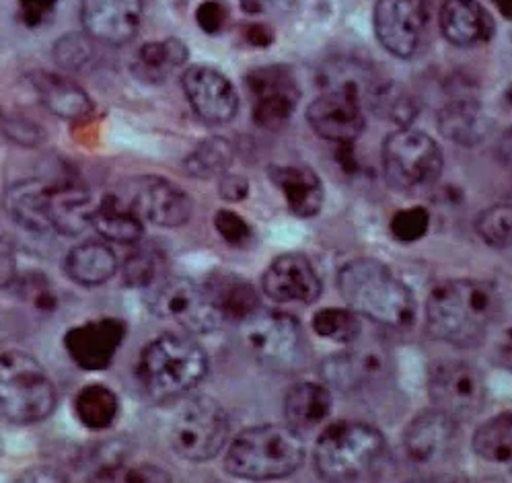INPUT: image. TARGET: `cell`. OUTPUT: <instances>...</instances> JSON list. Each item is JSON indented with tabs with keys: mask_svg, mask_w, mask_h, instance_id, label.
<instances>
[{
	"mask_svg": "<svg viewBox=\"0 0 512 483\" xmlns=\"http://www.w3.org/2000/svg\"><path fill=\"white\" fill-rule=\"evenodd\" d=\"M383 169L393 188L416 190L441 175L443 151L426 132L399 128L385 138Z\"/></svg>",
	"mask_w": 512,
	"mask_h": 483,
	"instance_id": "obj_10",
	"label": "cell"
},
{
	"mask_svg": "<svg viewBox=\"0 0 512 483\" xmlns=\"http://www.w3.org/2000/svg\"><path fill=\"white\" fill-rule=\"evenodd\" d=\"M313 132L329 142L352 144L364 130L360 93L352 89H325L307 107Z\"/></svg>",
	"mask_w": 512,
	"mask_h": 483,
	"instance_id": "obj_16",
	"label": "cell"
},
{
	"mask_svg": "<svg viewBox=\"0 0 512 483\" xmlns=\"http://www.w3.org/2000/svg\"><path fill=\"white\" fill-rule=\"evenodd\" d=\"M498 155H500L504 167H506V169L510 171V175H512V128L502 136L500 146H498Z\"/></svg>",
	"mask_w": 512,
	"mask_h": 483,
	"instance_id": "obj_49",
	"label": "cell"
},
{
	"mask_svg": "<svg viewBox=\"0 0 512 483\" xmlns=\"http://www.w3.org/2000/svg\"><path fill=\"white\" fill-rule=\"evenodd\" d=\"M163 268H165V257L157 247L153 245L136 247L126 257L124 268H122L124 284L130 288L149 290L165 278Z\"/></svg>",
	"mask_w": 512,
	"mask_h": 483,
	"instance_id": "obj_37",
	"label": "cell"
},
{
	"mask_svg": "<svg viewBox=\"0 0 512 483\" xmlns=\"http://www.w3.org/2000/svg\"><path fill=\"white\" fill-rule=\"evenodd\" d=\"M17 278V259L11 243L0 235V290L13 286Z\"/></svg>",
	"mask_w": 512,
	"mask_h": 483,
	"instance_id": "obj_47",
	"label": "cell"
},
{
	"mask_svg": "<svg viewBox=\"0 0 512 483\" xmlns=\"http://www.w3.org/2000/svg\"><path fill=\"white\" fill-rule=\"evenodd\" d=\"M17 5L19 19L27 27H42L52 19L58 0H17Z\"/></svg>",
	"mask_w": 512,
	"mask_h": 483,
	"instance_id": "obj_45",
	"label": "cell"
},
{
	"mask_svg": "<svg viewBox=\"0 0 512 483\" xmlns=\"http://www.w3.org/2000/svg\"><path fill=\"white\" fill-rule=\"evenodd\" d=\"M441 31L453 46L473 48L490 40L494 21L478 0H447L441 9Z\"/></svg>",
	"mask_w": 512,
	"mask_h": 483,
	"instance_id": "obj_22",
	"label": "cell"
},
{
	"mask_svg": "<svg viewBox=\"0 0 512 483\" xmlns=\"http://www.w3.org/2000/svg\"><path fill=\"white\" fill-rule=\"evenodd\" d=\"M270 179L284 194L288 210L299 218L317 216L323 208L325 192L319 175L305 165H274Z\"/></svg>",
	"mask_w": 512,
	"mask_h": 483,
	"instance_id": "obj_23",
	"label": "cell"
},
{
	"mask_svg": "<svg viewBox=\"0 0 512 483\" xmlns=\"http://www.w3.org/2000/svg\"><path fill=\"white\" fill-rule=\"evenodd\" d=\"M506 101L512 105V85L506 89Z\"/></svg>",
	"mask_w": 512,
	"mask_h": 483,
	"instance_id": "obj_51",
	"label": "cell"
},
{
	"mask_svg": "<svg viewBox=\"0 0 512 483\" xmlns=\"http://www.w3.org/2000/svg\"><path fill=\"white\" fill-rule=\"evenodd\" d=\"M48 192L50 183L40 179H23L13 183L5 194V210L9 218L27 233H50Z\"/></svg>",
	"mask_w": 512,
	"mask_h": 483,
	"instance_id": "obj_25",
	"label": "cell"
},
{
	"mask_svg": "<svg viewBox=\"0 0 512 483\" xmlns=\"http://www.w3.org/2000/svg\"><path fill=\"white\" fill-rule=\"evenodd\" d=\"M126 323L116 317H101L70 327L62 346L70 360L89 373L109 368L126 340Z\"/></svg>",
	"mask_w": 512,
	"mask_h": 483,
	"instance_id": "obj_14",
	"label": "cell"
},
{
	"mask_svg": "<svg viewBox=\"0 0 512 483\" xmlns=\"http://www.w3.org/2000/svg\"><path fill=\"white\" fill-rule=\"evenodd\" d=\"M91 225L112 243L136 245L144 235V218L118 196H105L93 210Z\"/></svg>",
	"mask_w": 512,
	"mask_h": 483,
	"instance_id": "obj_32",
	"label": "cell"
},
{
	"mask_svg": "<svg viewBox=\"0 0 512 483\" xmlns=\"http://www.w3.org/2000/svg\"><path fill=\"white\" fill-rule=\"evenodd\" d=\"M500 311V294L486 280L459 278L438 284L426 301V329L438 342L475 348Z\"/></svg>",
	"mask_w": 512,
	"mask_h": 483,
	"instance_id": "obj_1",
	"label": "cell"
},
{
	"mask_svg": "<svg viewBox=\"0 0 512 483\" xmlns=\"http://www.w3.org/2000/svg\"><path fill=\"white\" fill-rule=\"evenodd\" d=\"M428 395L434 410L455 422H467L482 412L486 403V383L478 368L453 360L438 362L430 370Z\"/></svg>",
	"mask_w": 512,
	"mask_h": 483,
	"instance_id": "obj_11",
	"label": "cell"
},
{
	"mask_svg": "<svg viewBox=\"0 0 512 483\" xmlns=\"http://www.w3.org/2000/svg\"><path fill=\"white\" fill-rule=\"evenodd\" d=\"M305 461V444L290 426H251L235 436L225 457V469L251 481L282 479L295 473Z\"/></svg>",
	"mask_w": 512,
	"mask_h": 483,
	"instance_id": "obj_4",
	"label": "cell"
},
{
	"mask_svg": "<svg viewBox=\"0 0 512 483\" xmlns=\"http://www.w3.org/2000/svg\"><path fill=\"white\" fill-rule=\"evenodd\" d=\"M120 200L144 220L167 229L184 227L194 212L190 194L165 177H142L132 181L128 200Z\"/></svg>",
	"mask_w": 512,
	"mask_h": 483,
	"instance_id": "obj_15",
	"label": "cell"
},
{
	"mask_svg": "<svg viewBox=\"0 0 512 483\" xmlns=\"http://www.w3.org/2000/svg\"><path fill=\"white\" fill-rule=\"evenodd\" d=\"M214 229L233 247L247 245L253 235L251 227L247 225V220L241 218L233 210H218L214 216Z\"/></svg>",
	"mask_w": 512,
	"mask_h": 483,
	"instance_id": "obj_43",
	"label": "cell"
},
{
	"mask_svg": "<svg viewBox=\"0 0 512 483\" xmlns=\"http://www.w3.org/2000/svg\"><path fill=\"white\" fill-rule=\"evenodd\" d=\"M475 231L484 243L496 249L512 245V204H496L484 210L475 222Z\"/></svg>",
	"mask_w": 512,
	"mask_h": 483,
	"instance_id": "obj_39",
	"label": "cell"
},
{
	"mask_svg": "<svg viewBox=\"0 0 512 483\" xmlns=\"http://www.w3.org/2000/svg\"><path fill=\"white\" fill-rule=\"evenodd\" d=\"M231 424L225 407L208 395H194L181 403L169 426L175 455L192 463L214 459L225 449Z\"/></svg>",
	"mask_w": 512,
	"mask_h": 483,
	"instance_id": "obj_7",
	"label": "cell"
},
{
	"mask_svg": "<svg viewBox=\"0 0 512 483\" xmlns=\"http://www.w3.org/2000/svg\"><path fill=\"white\" fill-rule=\"evenodd\" d=\"M181 87L196 116L204 122L227 124L237 116L239 95L221 70L204 64L190 66L181 77Z\"/></svg>",
	"mask_w": 512,
	"mask_h": 483,
	"instance_id": "obj_17",
	"label": "cell"
},
{
	"mask_svg": "<svg viewBox=\"0 0 512 483\" xmlns=\"http://www.w3.org/2000/svg\"><path fill=\"white\" fill-rule=\"evenodd\" d=\"M3 449H5L3 447V438H0V459H3Z\"/></svg>",
	"mask_w": 512,
	"mask_h": 483,
	"instance_id": "obj_52",
	"label": "cell"
},
{
	"mask_svg": "<svg viewBox=\"0 0 512 483\" xmlns=\"http://www.w3.org/2000/svg\"><path fill=\"white\" fill-rule=\"evenodd\" d=\"M31 87L40 101L62 120H83L93 114V101L83 87L72 83L62 74L35 70L31 72Z\"/></svg>",
	"mask_w": 512,
	"mask_h": 483,
	"instance_id": "obj_24",
	"label": "cell"
},
{
	"mask_svg": "<svg viewBox=\"0 0 512 483\" xmlns=\"http://www.w3.org/2000/svg\"><path fill=\"white\" fill-rule=\"evenodd\" d=\"M85 31L95 42L124 46L142 23V0H81Z\"/></svg>",
	"mask_w": 512,
	"mask_h": 483,
	"instance_id": "obj_19",
	"label": "cell"
},
{
	"mask_svg": "<svg viewBox=\"0 0 512 483\" xmlns=\"http://www.w3.org/2000/svg\"><path fill=\"white\" fill-rule=\"evenodd\" d=\"M136 373L146 395L167 403L188 395L204 381L208 356L190 336L169 331L144 346Z\"/></svg>",
	"mask_w": 512,
	"mask_h": 483,
	"instance_id": "obj_3",
	"label": "cell"
},
{
	"mask_svg": "<svg viewBox=\"0 0 512 483\" xmlns=\"http://www.w3.org/2000/svg\"><path fill=\"white\" fill-rule=\"evenodd\" d=\"M146 303L161 319H171L192 336H206L221 329L225 317L216 307L206 284L190 278H163L149 288Z\"/></svg>",
	"mask_w": 512,
	"mask_h": 483,
	"instance_id": "obj_9",
	"label": "cell"
},
{
	"mask_svg": "<svg viewBox=\"0 0 512 483\" xmlns=\"http://www.w3.org/2000/svg\"><path fill=\"white\" fill-rule=\"evenodd\" d=\"M492 5L500 11L504 19H512V0H492Z\"/></svg>",
	"mask_w": 512,
	"mask_h": 483,
	"instance_id": "obj_50",
	"label": "cell"
},
{
	"mask_svg": "<svg viewBox=\"0 0 512 483\" xmlns=\"http://www.w3.org/2000/svg\"><path fill=\"white\" fill-rule=\"evenodd\" d=\"M206 288L212 294L216 307L221 309L225 321L231 319L243 323L262 309L260 294L253 288V284L231 272H216L206 282Z\"/></svg>",
	"mask_w": 512,
	"mask_h": 483,
	"instance_id": "obj_31",
	"label": "cell"
},
{
	"mask_svg": "<svg viewBox=\"0 0 512 483\" xmlns=\"http://www.w3.org/2000/svg\"><path fill=\"white\" fill-rule=\"evenodd\" d=\"M64 274L81 286H99L118 272V257L105 243L87 241L72 247L64 257Z\"/></svg>",
	"mask_w": 512,
	"mask_h": 483,
	"instance_id": "obj_28",
	"label": "cell"
},
{
	"mask_svg": "<svg viewBox=\"0 0 512 483\" xmlns=\"http://www.w3.org/2000/svg\"><path fill=\"white\" fill-rule=\"evenodd\" d=\"M266 296L280 305H313L321 296V278L303 253L278 255L262 278Z\"/></svg>",
	"mask_w": 512,
	"mask_h": 483,
	"instance_id": "obj_18",
	"label": "cell"
},
{
	"mask_svg": "<svg viewBox=\"0 0 512 483\" xmlns=\"http://www.w3.org/2000/svg\"><path fill=\"white\" fill-rule=\"evenodd\" d=\"M334 397L321 383H297L284 395V418L292 430L307 432L321 426L332 412Z\"/></svg>",
	"mask_w": 512,
	"mask_h": 483,
	"instance_id": "obj_26",
	"label": "cell"
},
{
	"mask_svg": "<svg viewBox=\"0 0 512 483\" xmlns=\"http://www.w3.org/2000/svg\"><path fill=\"white\" fill-rule=\"evenodd\" d=\"M91 40L93 37H85L79 33H70V35L62 37V40L54 48L56 62L66 70L85 68L93 56Z\"/></svg>",
	"mask_w": 512,
	"mask_h": 483,
	"instance_id": "obj_42",
	"label": "cell"
},
{
	"mask_svg": "<svg viewBox=\"0 0 512 483\" xmlns=\"http://www.w3.org/2000/svg\"><path fill=\"white\" fill-rule=\"evenodd\" d=\"M471 447L488 463H512V412L486 420L475 430Z\"/></svg>",
	"mask_w": 512,
	"mask_h": 483,
	"instance_id": "obj_34",
	"label": "cell"
},
{
	"mask_svg": "<svg viewBox=\"0 0 512 483\" xmlns=\"http://www.w3.org/2000/svg\"><path fill=\"white\" fill-rule=\"evenodd\" d=\"M428 25L424 0H377L375 33L379 44L395 58H412Z\"/></svg>",
	"mask_w": 512,
	"mask_h": 483,
	"instance_id": "obj_13",
	"label": "cell"
},
{
	"mask_svg": "<svg viewBox=\"0 0 512 483\" xmlns=\"http://www.w3.org/2000/svg\"><path fill=\"white\" fill-rule=\"evenodd\" d=\"M13 286H17V294L33 309H38L42 313H52L58 307L56 292L48 278L42 274H27L25 278H15Z\"/></svg>",
	"mask_w": 512,
	"mask_h": 483,
	"instance_id": "obj_40",
	"label": "cell"
},
{
	"mask_svg": "<svg viewBox=\"0 0 512 483\" xmlns=\"http://www.w3.org/2000/svg\"><path fill=\"white\" fill-rule=\"evenodd\" d=\"M313 329L317 336L336 342V344H354L360 336V319L352 309H321L313 317Z\"/></svg>",
	"mask_w": 512,
	"mask_h": 483,
	"instance_id": "obj_38",
	"label": "cell"
},
{
	"mask_svg": "<svg viewBox=\"0 0 512 483\" xmlns=\"http://www.w3.org/2000/svg\"><path fill=\"white\" fill-rule=\"evenodd\" d=\"M430 229V214L422 206H412L395 212L391 218V235L401 243H416Z\"/></svg>",
	"mask_w": 512,
	"mask_h": 483,
	"instance_id": "obj_41",
	"label": "cell"
},
{
	"mask_svg": "<svg viewBox=\"0 0 512 483\" xmlns=\"http://www.w3.org/2000/svg\"><path fill=\"white\" fill-rule=\"evenodd\" d=\"M229 15L231 11L223 0H204L196 11V21L206 35H218L227 27Z\"/></svg>",
	"mask_w": 512,
	"mask_h": 483,
	"instance_id": "obj_44",
	"label": "cell"
},
{
	"mask_svg": "<svg viewBox=\"0 0 512 483\" xmlns=\"http://www.w3.org/2000/svg\"><path fill=\"white\" fill-rule=\"evenodd\" d=\"M369 97L375 114L399 128H410L418 114V105L412 99V95L397 87L395 83L373 85Z\"/></svg>",
	"mask_w": 512,
	"mask_h": 483,
	"instance_id": "obj_36",
	"label": "cell"
},
{
	"mask_svg": "<svg viewBox=\"0 0 512 483\" xmlns=\"http://www.w3.org/2000/svg\"><path fill=\"white\" fill-rule=\"evenodd\" d=\"M188 56V46L184 42L177 37H167V40L140 46L130 68L138 81L146 85H161L188 62Z\"/></svg>",
	"mask_w": 512,
	"mask_h": 483,
	"instance_id": "obj_27",
	"label": "cell"
},
{
	"mask_svg": "<svg viewBox=\"0 0 512 483\" xmlns=\"http://www.w3.org/2000/svg\"><path fill=\"white\" fill-rule=\"evenodd\" d=\"M95 204L89 190L77 181L50 183L48 192V214L50 227L60 235H81L93 218Z\"/></svg>",
	"mask_w": 512,
	"mask_h": 483,
	"instance_id": "obj_21",
	"label": "cell"
},
{
	"mask_svg": "<svg viewBox=\"0 0 512 483\" xmlns=\"http://www.w3.org/2000/svg\"><path fill=\"white\" fill-rule=\"evenodd\" d=\"M338 290L354 313L379 325L404 329L416 319L414 292L377 259L360 257L338 272Z\"/></svg>",
	"mask_w": 512,
	"mask_h": 483,
	"instance_id": "obj_2",
	"label": "cell"
},
{
	"mask_svg": "<svg viewBox=\"0 0 512 483\" xmlns=\"http://www.w3.org/2000/svg\"><path fill=\"white\" fill-rule=\"evenodd\" d=\"M75 416L87 430H107L120 416V399L105 385H87L75 397Z\"/></svg>",
	"mask_w": 512,
	"mask_h": 483,
	"instance_id": "obj_33",
	"label": "cell"
},
{
	"mask_svg": "<svg viewBox=\"0 0 512 483\" xmlns=\"http://www.w3.org/2000/svg\"><path fill=\"white\" fill-rule=\"evenodd\" d=\"M457 424L459 422L438 410H430L416 416L404 432L406 453L410 455V459L418 463H430L441 459L455 444Z\"/></svg>",
	"mask_w": 512,
	"mask_h": 483,
	"instance_id": "obj_20",
	"label": "cell"
},
{
	"mask_svg": "<svg viewBox=\"0 0 512 483\" xmlns=\"http://www.w3.org/2000/svg\"><path fill=\"white\" fill-rule=\"evenodd\" d=\"M218 194H221L225 200L229 202H241L247 198L249 194V183L245 177L241 175H233V173H225L218 177Z\"/></svg>",
	"mask_w": 512,
	"mask_h": 483,
	"instance_id": "obj_46",
	"label": "cell"
},
{
	"mask_svg": "<svg viewBox=\"0 0 512 483\" xmlns=\"http://www.w3.org/2000/svg\"><path fill=\"white\" fill-rule=\"evenodd\" d=\"M247 89L253 97V120L260 128L280 130L292 118L301 97L295 74L288 66L272 64L247 74Z\"/></svg>",
	"mask_w": 512,
	"mask_h": 483,
	"instance_id": "obj_12",
	"label": "cell"
},
{
	"mask_svg": "<svg viewBox=\"0 0 512 483\" xmlns=\"http://www.w3.org/2000/svg\"><path fill=\"white\" fill-rule=\"evenodd\" d=\"M438 130L461 146H478L490 130L484 107L473 99H453L438 114Z\"/></svg>",
	"mask_w": 512,
	"mask_h": 483,
	"instance_id": "obj_30",
	"label": "cell"
},
{
	"mask_svg": "<svg viewBox=\"0 0 512 483\" xmlns=\"http://www.w3.org/2000/svg\"><path fill=\"white\" fill-rule=\"evenodd\" d=\"M233 144L227 138L212 136L202 140L186 157L184 169L196 179H214L229 171L233 163Z\"/></svg>",
	"mask_w": 512,
	"mask_h": 483,
	"instance_id": "obj_35",
	"label": "cell"
},
{
	"mask_svg": "<svg viewBox=\"0 0 512 483\" xmlns=\"http://www.w3.org/2000/svg\"><path fill=\"white\" fill-rule=\"evenodd\" d=\"M385 356L377 350H352L325 360L323 379L342 391L358 389L383 373Z\"/></svg>",
	"mask_w": 512,
	"mask_h": 483,
	"instance_id": "obj_29",
	"label": "cell"
},
{
	"mask_svg": "<svg viewBox=\"0 0 512 483\" xmlns=\"http://www.w3.org/2000/svg\"><path fill=\"white\" fill-rule=\"evenodd\" d=\"M56 401V387L38 358L21 350L0 354V416L13 424L44 422Z\"/></svg>",
	"mask_w": 512,
	"mask_h": 483,
	"instance_id": "obj_6",
	"label": "cell"
},
{
	"mask_svg": "<svg viewBox=\"0 0 512 483\" xmlns=\"http://www.w3.org/2000/svg\"><path fill=\"white\" fill-rule=\"evenodd\" d=\"M245 40L249 46L268 48L274 42V31L264 23H251L245 27Z\"/></svg>",
	"mask_w": 512,
	"mask_h": 483,
	"instance_id": "obj_48",
	"label": "cell"
},
{
	"mask_svg": "<svg viewBox=\"0 0 512 483\" xmlns=\"http://www.w3.org/2000/svg\"><path fill=\"white\" fill-rule=\"evenodd\" d=\"M243 344L262 366L295 373L307 360L301 323L282 311H258L243 321Z\"/></svg>",
	"mask_w": 512,
	"mask_h": 483,
	"instance_id": "obj_8",
	"label": "cell"
},
{
	"mask_svg": "<svg viewBox=\"0 0 512 483\" xmlns=\"http://www.w3.org/2000/svg\"><path fill=\"white\" fill-rule=\"evenodd\" d=\"M387 440L371 424L336 422L315 444V469L325 481H356L373 473L385 459Z\"/></svg>",
	"mask_w": 512,
	"mask_h": 483,
	"instance_id": "obj_5",
	"label": "cell"
}]
</instances>
